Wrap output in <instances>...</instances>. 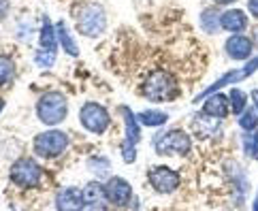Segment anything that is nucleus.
<instances>
[{
    "label": "nucleus",
    "instance_id": "f257e3e1",
    "mask_svg": "<svg viewBox=\"0 0 258 211\" xmlns=\"http://www.w3.org/2000/svg\"><path fill=\"white\" fill-rule=\"evenodd\" d=\"M143 94L154 100V103H164V100H173L179 94V86L169 71H154L147 77L143 86Z\"/></svg>",
    "mask_w": 258,
    "mask_h": 211
},
{
    "label": "nucleus",
    "instance_id": "f03ea898",
    "mask_svg": "<svg viewBox=\"0 0 258 211\" xmlns=\"http://www.w3.org/2000/svg\"><path fill=\"white\" fill-rule=\"evenodd\" d=\"M36 113H39V120L47 126H56L60 124L69 113V105L67 98H64L62 92H47L43 94L39 105H36Z\"/></svg>",
    "mask_w": 258,
    "mask_h": 211
},
{
    "label": "nucleus",
    "instance_id": "7ed1b4c3",
    "mask_svg": "<svg viewBox=\"0 0 258 211\" xmlns=\"http://www.w3.org/2000/svg\"><path fill=\"white\" fill-rule=\"evenodd\" d=\"M154 150L160 156H183L192 150V141L183 130L173 128V130L158 132L154 136Z\"/></svg>",
    "mask_w": 258,
    "mask_h": 211
},
{
    "label": "nucleus",
    "instance_id": "20e7f679",
    "mask_svg": "<svg viewBox=\"0 0 258 211\" xmlns=\"http://www.w3.org/2000/svg\"><path fill=\"white\" fill-rule=\"evenodd\" d=\"M105 26H107V17L103 7L96 5V3H90L79 11L77 17V30L86 36H98L105 32Z\"/></svg>",
    "mask_w": 258,
    "mask_h": 211
},
{
    "label": "nucleus",
    "instance_id": "39448f33",
    "mask_svg": "<svg viewBox=\"0 0 258 211\" xmlns=\"http://www.w3.org/2000/svg\"><path fill=\"white\" fill-rule=\"evenodd\" d=\"M67 148H69V134H64L60 130L41 132L34 139V152L43 156V158H56Z\"/></svg>",
    "mask_w": 258,
    "mask_h": 211
},
{
    "label": "nucleus",
    "instance_id": "423d86ee",
    "mask_svg": "<svg viewBox=\"0 0 258 211\" xmlns=\"http://www.w3.org/2000/svg\"><path fill=\"white\" fill-rule=\"evenodd\" d=\"M258 71V56L256 58H252L250 62L245 64L243 68H235V71H228L226 75H222L214 86H209L205 92H201V94L195 98V103H201V98H207L209 94H216L218 90H222V88H226V86H237L239 81H243V79H247L250 75H254V73Z\"/></svg>",
    "mask_w": 258,
    "mask_h": 211
},
{
    "label": "nucleus",
    "instance_id": "0eeeda50",
    "mask_svg": "<svg viewBox=\"0 0 258 211\" xmlns=\"http://www.w3.org/2000/svg\"><path fill=\"white\" fill-rule=\"evenodd\" d=\"M79 120H81V124H84L90 132H94V134H103L109 128V124H111L107 109L100 107L98 103H86L84 107H81Z\"/></svg>",
    "mask_w": 258,
    "mask_h": 211
},
{
    "label": "nucleus",
    "instance_id": "6e6552de",
    "mask_svg": "<svg viewBox=\"0 0 258 211\" xmlns=\"http://www.w3.org/2000/svg\"><path fill=\"white\" fill-rule=\"evenodd\" d=\"M11 179L22 188H36L41 181V167L30 158H22L11 167Z\"/></svg>",
    "mask_w": 258,
    "mask_h": 211
},
{
    "label": "nucleus",
    "instance_id": "1a4fd4ad",
    "mask_svg": "<svg viewBox=\"0 0 258 211\" xmlns=\"http://www.w3.org/2000/svg\"><path fill=\"white\" fill-rule=\"evenodd\" d=\"M119 111H122L126 117V139L122 145V154H124V162L131 164L137 158L135 145L139 143V120H137V115H133V111L128 107H122Z\"/></svg>",
    "mask_w": 258,
    "mask_h": 211
},
{
    "label": "nucleus",
    "instance_id": "9d476101",
    "mask_svg": "<svg viewBox=\"0 0 258 211\" xmlns=\"http://www.w3.org/2000/svg\"><path fill=\"white\" fill-rule=\"evenodd\" d=\"M147 177H150V183L156 188V192H162V194L177 190L179 181H181V177L169 167H156V169L150 171V175Z\"/></svg>",
    "mask_w": 258,
    "mask_h": 211
},
{
    "label": "nucleus",
    "instance_id": "9b49d317",
    "mask_svg": "<svg viewBox=\"0 0 258 211\" xmlns=\"http://www.w3.org/2000/svg\"><path fill=\"white\" fill-rule=\"evenodd\" d=\"M105 190H107L109 203H113V205H117V207H126L128 203H131L133 188H131V183H128L126 179H122V177H111V179H109V183L105 186Z\"/></svg>",
    "mask_w": 258,
    "mask_h": 211
},
{
    "label": "nucleus",
    "instance_id": "f8f14e48",
    "mask_svg": "<svg viewBox=\"0 0 258 211\" xmlns=\"http://www.w3.org/2000/svg\"><path fill=\"white\" fill-rule=\"evenodd\" d=\"M107 190L103 183L98 181H90L84 188V211H105V203H107Z\"/></svg>",
    "mask_w": 258,
    "mask_h": 211
},
{
    "label": "nucleus",
    "instance_id": "ddd939ff",
    "mask_svg": "<svg viewBox=\"0 0 258 211\" xmlns=\"http://www.w3.org/2000/svg\"><path fill=\"white\" fill-rule=\"evenodd\" d=\"M224 49L228 53V58H233V60H250L254 43H252V39H247V36H243V34H233L226 41Z\"/></svg>",
    "mask_w": 258,
    "mask_h": 211
},
{
    "label": "nucleus",
    "instance_id": "4468645a",
    "mask_svg": "<svg viewBox=\"0 0 258 211\" xmlns=\"http://www.w3.org/2000/svg\"><path fill=\"white\" fill-rule=\"evenodd\" d=\"M56 205L58 211H84V192H79L77 188H64L58 192Z\"/></svg>",
    "mask_w": 258,
    "mask_h": 211
},
{
    "label": "nucleus",
    "instance_id": "2eb2a0df",
    "mask_svg": "<svg viewBox=\"0 0 258 211\" xmlns=\"http://www.w3.org/2000/svg\"><path fill=\"white\" fill-rule=\"evenodd\" d=\"M230 111V100L224 94H209L205 105H203V113L214 117V120H224Z\"/></svg>",
    "mask_w": 258,
    "mask_h": 211
},
{
    "label": "nucleus",
    "instance_id": "dca6fc26",
    "mask_svg": "<svg viewBox=\"0 0 258 211\" xmlns=\"http://www.w3.org/2000/svg\"><path fill=\"white\" fill-rule=\"evenodd\" d=\"M220 26L228 32L239 34V32H243L247 28V17H245V13L241 11V9H230V11L222 13V17H220Z\"/></svg>",
    "mask_w": 258,
    "mask_h": 211
},
{
    "label": "nucleus",
    "instance_id": "f3484780",
    "mask_svg": "<svg viewBox=\"0 0 258 211\" xmlns=\"http://www.w3.org/2000/svg\"><path fill=\"white\" fill-rule=\"evenodd\" d=\"M56 34H58V41H60V45L64 47V51H67L69 56H77L79 49H77V43L73 41V36L69 32V26L64 24V22H60L56 26Z\"/></svg>",
    "mask_w": 258,
    "mask_h": 211
},
{
    "label": "nucleus",
    "instance_id": "a211bd4d",
    "mask_svg": "<svg viewBox=\"0 0 258 211\" xmlns=\"http://www.w3.org/2000/svg\"><path fill=\"white\" fill-rule=\"evenodd\" d=\"M137 120H139L143 126H162V124H167L169 113L160 111V109H150V111H141L137 115Z\"/></svg>",
    "mask_w": 258,
    "mask_h": 211
},
{
    "label": "nucleus",
    "instance_id": "6ab92c4d",
    "mask_svg": "<svg viewBox=\"0 0 258 211\" xmlns=\"http://www.w3.org/2000/svg\"><path fill=\"white\" fill-rule=\"evenodd\" d=\"M220 17L222 15L218 13V9H214V7L205 9V11L201 13V28L205 30L207 34H214L218 30V26H220Z\"/></svg>",
    "mask_w": 258,
    "mask_h": 211
},
{
    "label": "nucleus",
    "instance_id": "aec40b11",
    "mask_svg": "<svg viewBox=\"0 0 258 211\" xmlns=\"http://www.w3.org/2000/svg\"><path fill=\"white\" fill-rule=\"evenodd\" d=\"M228 100H230V111H233L235 115H241L247 109V94L243 90L233 88L230 90V94H228Z\"/></svg>",
    "mask_w": 258,
    "mask_h": 211
},
{
    "label": "nucleus",
    "instance_id": "412c9836",
    "mask_svg": "<svg viewBox=\"0 0 258 211\" xmlns=\"http://www.w3.org/2000/svg\"><path fill=\"white\" fill-rule=\"evenodd\" d=\"M58 34H56V28L49 24V20L43 24V28H41V45H43V49H47V51H56L58 47Z\"/></svg>",
    "mask_w": 258,
    "mask_h": 211
},
{
    "label": "nucleus",
    "instance_id": "4be33fe9",
    "mask_svg": "<svg viewBox=\"0 0 258 211\" xmlns=\"http://www.w3.org/2000/svg\"><path fill=\"white\" fill-rule=\"evenodd\" d=\"M237 124H239V128H241V130H245V132L256 130V128H258V111H256V109H250V107H247L245 111L239 115Z\"/></svg>",
    "mask_w": 258,
    "mask_h": 211
},
{
    "label": "nucleus",
    "instance_id": "5701e85b",
    "mask_svg": "<svg viewBox=\"0 0 258 211\" xmlns=\"http://www.w3.org/2000/svg\"><path fill=\"white\" fill-rule=\"evenodd\" d=\"M243 150L252 160H258V128L243 134Z\"/></svg>",
    "mask_w": 258,
    "mask_h": 211
},
{
    "label": "nucleus",
    "instance_id": "b1692460",
    "mask_svg": "<svg viewBox=\"0 0 258 211\" xmlns=\"http://www.w3.org/2000/svg\"><path fill=\"white\" fill-rule=\"evenodd\" d=\"M13 71H15V64L9 56H0V86H7L13 77Z\"/></svg>",
    "mask_w": 258,
    "mask_h": 211
},
{
    "label": "nucleus",
    "instance_id": "393cba45",
    "mask_svg": "<svg viewBox=\"0 0 258 211\" xmlns=\"http://www.w3.org/2000/svg\"><path fill=\"white\" fill-rule=\"evenodd\" d=\"M34 60H36V64H39V66L47 68V66H51V64L56 62V56H53V51H39Z\"/></svg>",
    "mask_w": 258,
    "mask_h": 211
},
{
    "label": "nucleus",
    "instance_id": "a878e982",
    "mask_svg": "<svg viewBox=\"0 0 258 211\" xmlns=\"http://www.w3.org/2000/svg\"><path fill=\"white\" fill-rule=\"evenodd\" d=\"M247 9H250V13L258 20V0H247Z\"/></svg>",
    "mask_w": 258,
    "mask_h": 211
},
{
    "label": "nucleus",
    "instance_id": "bb28decb",
    "mask_svg": "<svg viewBox=\"0 0 258 211\" xmlns=\"http://www.w3.org/2000/svg\"><path fill=\"white\" fill-rule=\"evenodd\" d=\"M7 13H9V3L7 0H0V20H5Z\"/></svg>",
    "mask_w": 258,
    "mask_h": 211
},
{
    "label": "nucleus",
    "instance_id": "cd10ccee",
    "mask_svg": "<svg viewBox=\"0 0 258 211\" xmlns=\"http://www.w3.org/2000/svg\"><path fill=\"white\" fill-rule=\"evenodd\" d=\"M252 103H254L256 111H258V90H252Z\"/></svg>",
    "mask_w": 258,
    "mask_h": 211
},
{
    "label": "nucleus",
    "instance_id": "c85d7f7f",
    "mask_svg": "<svg viewBox=\"0 0 258 211\" xmlns=\"http://www.w3.org/2000/svg\"><path fill=\"white\" fill-rule=\"evenodd\" d=\"M252 211H258V192H256V196H254V203H252Z\"/></svg>",
    "mask_w": 258,
    "mask_h": 211
},
{
    "label": "nucleus",
    "instance_id": "c756f323",
    "mask_svg": "<svg viewBox=\"0 0 258 211\" xmlns=\"http://www.w3.org/2000/svg\"><path fill=\"white\" fill-rule=\"evenodd\" d=\"M216 5H230V3H235V0H214Z\"/></svg>",
    "mask_w": 258,
    "mask_h": 211
},
{
    "label": "nucleus",
    "instance_id": "7c9ffc66",
    "mask_svg": "<svg viewBox=\"0 0 258 211\" xmlns=\"http://www.w3.org/2000/svg\"><path fill=\"white\" fill-rule=\"evenodd\" d=\"M0 109H3V100H0Z\"/></svg>",
    "mask_w": 258,
    "mask_h": 211
}]
</instances>
